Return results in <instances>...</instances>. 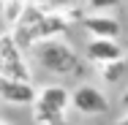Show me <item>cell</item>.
Segmentation results:
<instances>
[{
  "label": "cell",
  "instance_id": "obj_12",
  "mask_svg": "<svg viewBox=\"0 0 128 125\" xmlns=\"http://www.w3.org/2000/svg\"><path fill=\"white\" fill-rule=\"evenodd\" d=\"M120 106H123V109H126V112H128V90H126V93H123V98H120Z\"/></svg>",
  "mask_w": 128,
  "mask_h": 125
},
{
  "label": "cell",
  "instance_id": "obj_13",
  "mask_svg": "<svg viewBox=\"0 0 128 125\" xmlns=\"http://www.w3.org/2000/svg\"><path fill=\"white\" fill-rule=\"evenodd\" d=\"M114 125H128V114H126V117H120V120H117Z\"/></svg>",
  "mask_w": 128,
  "mask_h": 125
},
{
  "label": "cell",
  "instance_id": "obj_14",
  "mask_svg": "<svg viewBox=\"0 0 128 125\" xmlns=\"http://www.w3.org/2000/svg\"><path fill=\"white\" fill-rule=\"evenodd\" d=\"M0 125H3V123H0Z\"/></svg>",
  "mask_w": 128,
  "mask_h": 125
},
{
  "label": "cell",
  "instance_id": "obj_10",
  "mask_svg": "<svg viewBox=\"0 0 128 125\" xmlns=\"http://www.w3.org/2000/svg\"><path fill=\"white\" fill-rule=\"evenodd\" d=\"M30 3H36V5L44 8V11H66V8H71V5H76L79 0H30Z\"/></svg>",
  "mask_w": 128,
  "mask_h": 125
},
{
  "label": "cell",
  "instance_id": "obj_9",
  "mask_svg": "<svg viewBox=\"0 0 128 125\" xmlns=\"http://www.w3.org/2000/svg\"><path fill=\"white\" fill-rule=\"evenodd\" d=\"M25 3H27V0H3V16H6V22H8L11 27L19 22Z\"/></svg>",
  "mask_w": 128,
  "mask_h": 125
},
{
  "label": "cell",
  "instance_id": "obj_1",
  "mask_svg": "<svg viewBox=\"0 0 128 125\" xmlns=\"http://www.w3.org/2000/svg\"><path fill=\"white\" fill-rule=\"evenodd\" d=\"M33 60L54 76H82L84 74V57H79L76 49L63 41L60 35L57 38H41L30 46Z\"/></svg>",
  "mask_w": 128,
  "mask_h": 125
},
{
  "label": "cell",
  "instance_id": "obj_7",
  "mask_svg": "<svg viewBox=\"0 0 128 125\" xmlns=\"http://www.w3.org/2000/svg\"><path fill=\"white\" fill-rule=\"evenodd\" d=\"M117 57H126V49L120 46L117 38H93L84 44V60L101 65V63H109V60H117Z\"/></svg>",
  "mask_w": 128,
  "mask_h": 125
},
{
  "label": "cell",
  "instance_id": "obj_3",
  "mask_svg": "<svg viewBox=\"0 0 128 125\" xmlns=\"http://www.w3.org/2000/svg\"><path fill=\"white\" fill-rule=\"evenodd\" d=\"M0 76L33 79V71L25 60V49L14 41L11 33H0Z\"/></svg>",
  "mask_w": 128,
  "mask_h": 125
},
{
  "label": "cell",
  "instance_id": "obj_4",
  "mask_svg": "<svg viewBox=\"0 0 128 125\" xmlns=\"http://www.w3.org/2000/svg\"><path fill=\"white\" fill-rule=\"evenodd\" d=\"M71 106L76 109L79 114H87V117H98L109 112V98L101 87L90 84V82H79L76 87L71 90Z\"/></svg>",
  "mask_w": 128,
  "mask_h": 125
},
{
  "label": "cell",
  "instance_id": "obj_2",
  "mask_svg": "<svg viewBox=\"0 0 128 125\" xmlns=\"http://www.w3.org/2000/svg\"><path fill=\"white\" fill-rule=\"evenodd\" d=\"M71 106V90L63 84H46L33 101V120L38 125H66V112Z\"/></svg>",
  "mask_w": 128,
  "mask_h": 125
},
{
  "label": "cell",
  "instance_id": "obj_5",
  "mask_svg": "<svg viewBox=\"0 0 128 125\" xmlns=\"http://www.w3.org/2000/svg\"><path fill=\"white\" fill-rule=\"evenodd\" d=\"M38 95L33 79H14V76H0V101L11 106H33Z\"/></svg>",
  "mask_w": 128,
  "mask_h": 125
},
{
  "label": "cell",
  "instance_id": "obj_8",
  "mask_svg": "<svg viewBox=\"0 0 128 125\" xmlns=\"http://www.w3.org/2000/svg\"><path fill=\"white\" fill-rule=\"evenodd\" d=\"M126 74H128V60H126V57H117V60L101 63V68H98V76H101V82H106V84H117V82H123Z\"/></svg>",
  "mask_w": 128,
  "mask_h": 125
},
{
  "label": "cell",
  "instance_id": "obj_11",
  "mask_svg": "<svg viewBox=\"0 0 128 125\" xmlns=\"http://www.w3.org/2000/svg\"><path fill=\"white\" fill-rule=\"evenodd\" d=\"M84 5L93 8V11H112V8L120 5V0H84Z\"/></svg>",
  "mask_w": 128,
  "mask_h": 125
},
{
  "label": "cell",
  "instance_id": "obj_6",
  "mask_svg": "<svg viewBox=\"0 0 128 125\" xmlns=\"http://www.w3.org/2000/svg\"><path fill=\"white\" fill-rule=\"evenodd\" d=\"M79 25L87 30V35L93 38H120L123 25L117 16H109L106 11H96V14H82Z\"/></svg>",
  "mask_w": 128,
  "mask_h": 125
}]
</instances>
